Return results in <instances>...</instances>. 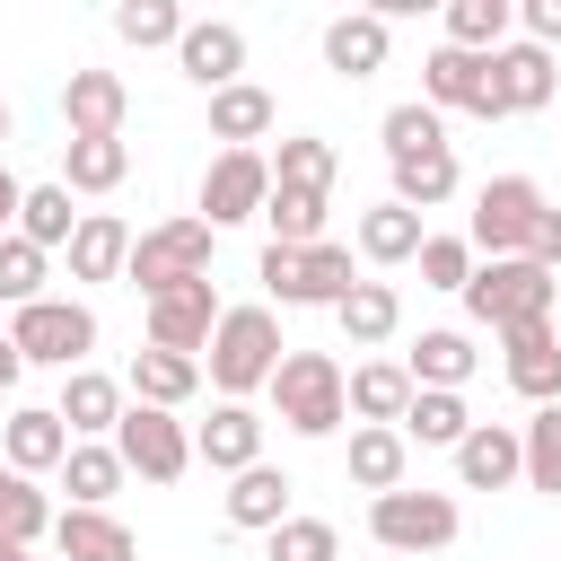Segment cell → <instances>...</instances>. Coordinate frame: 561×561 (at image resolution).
Here are the masks:
<instances>
[{"label": "cell", "instance_id": "cell-1", "mask_svg": "<svg viewBox=\"0 0 561 561\" xmlns=\"http://www.w3.org/2000/svg\"><path fill=\"white\" fill-rule=\"evenodd\" d=\"M210 359V386H219V403H245V394H263L272 386V368H280V316L263 307V298H245V307H219V324H210V342H202Z\"/></svg>", "mask_w": 561, "mask_h": 561}, {"label": "cell", "instance_id": "cell-2", "mask_svg": "<svg viewBox=\"0 0 561 561\" xmlns=\"http://www.w3.org/2000/svg\"><path fill=\"white\" fill-rule=\"evenodd\" d=\"M552 272L543 263H526V254H500V263H473V280L456 289L465 298V316L482 324V333H517V324H552Z\"/></svg>", "mask_w": 561, "mask_h": 561}, {"label": "cell", "instance_id": "cell-3", "mask_svg": "<svg viewBox=\"0 0 561 561\" xmlns=\"http://www.w3.org/2000/svg\"><path fill=\"white\" fill-rule=\"evenodd\" d=\"M272 412H280V430L289 438H333L342 421H351V403H342V359L333 351H280V368H272Z\"/></svg>", "mask_w": 561, "mask_h": 561}, {"label": "cell", "instance_id": "cell-4", "mask_svg": "<svg viewBox=\"0 0 561 561\" xmlns=\"http://www.w3.org/2000/svg\"><path fill=\"white\" fill-rule=\"evenodd\" d=\"M254 280H263V307L280 316V307H342L351 298V245H263V263H254Z\"/></svg>", "mask_w": 561, "mask_h": 561}, {"label": "cell", "instance_id": "cell-5", "mask_svg": "<svg viewBox=\"0 0 561 561\" xmlns=\"http://www.w3.org/2000/svg\"><path fill=\"white\" fill-rule=\"evenodd\" d=\"M123 280H131L140 298H167V289H184V280H210V228H202L193 210H175V219H158V228H131Z\"/></svg>", "mask_w": 561, "mask_h": 561}, {"label": "cell", "instance_id": "cell-6", "mask_svg": "<svg viewBox=\"0 0 561 561\" xmlns=\"http://www.w3.org/2000/svg\"><path fill=\"white\" fill-rule=\"evenodd\" d=\"M9 342H18V359L26 368H88V351H96V307L88 298H35V307H18V324H9Z\"/></svg>", "mask_w": 561, "mask_h": 561}, {"label": "cell", "instance_id": "cell-7", "mask_svg": "<svg viewBox=\"0 0 561 561\" xmlns=\"http://www.w3.org/2000/svg\"><path fill=\"white\" fill-rule=\"evenodd\" d=\"M456 526H465V508L447 500V491H377L368 500V535L386 543V552H447L456 543Z\"/></svg>", "mask_w": 561, "mask_h": 561}, {"label": "cell", "instance_id": "cell-8", "mask_svg": "<svg viewBox=\"0 0 561 561\" xmlns=\"http://www.w3.org/2000/svg\"><path fill=\"white\" fill-rule=\"evenodd\" d=\"M535 219H543V184H535V175H491V184L473 193V228H465V245H473L482 263L526 254Z\"/></svg>", "mask_w": 561, "mask_h": 561}, {"label": "cell", "instance_id": "cell-9", "mask_svg": "<svg viewBox=\"0 0 561 561\" xmlns=\"http://www.w3.org/2000/svg\"><path fill=\"white\" fill-rule=\"evenodd\" d=\"M114 456H123V473H140V482H184V473H193V430H184L175 412H158V403H123Z\"/></svg>", "mask_w": 561, "mask_h": 561}, {"label": "cell", "instance_id": "cell-10", "mask_svg": "<svg viewBox=\"0 0 561 561\" xmlns=\"http://www.w3.org/2000/svg\"><path fill=\"white\" fill-rule=\"evenodd\" d=\"M263 193H272V167H263V149H219L210 167H202V228L219 237V228H237V219H263Z\"/></svg>", "mask_w": 561, "mask_h": 561}, {"label": "cell", "instance_id": "cell-11", "mask_svg": "<svg viewBox=\"0 0 561 561\" xmlns=\"http://www.w3.org/2000/svg\"><path fill=\"white\" fill-rule=\"evenodd\" d=\"M421 105H430V114H473V123H500V105H491V61H482V53L438 44V53L421 61Z\"/></svg>", "mask_w": 561, "mask_h": 561}, {"label": "cell", "instance_id": "cell-12", "mask_svg": "<svg viewBox=\"0 0 561 561\" xmlns=\"http://www.w3.org/2000/svg\"><path fill=\"white\" fill-rule=\"evenodd\" d=\"M175 70L193 79V88H237L245 79V26H228V18H184V35H175Z\"/></svg>", "mask_w": 561, "mask_h": 561}, {"label": "cell", "instance_id": "cell-13", "mask_svg": "<svg viewBox=\"0 0 561 561\" xmlns=\"http://www.w3.org/2000/svg\"><path fill=\"white\" fill-rule=\"evenodd\" d=\"M552 88H561V61H552L543 44L508 35V44L491 53V105H500V114H543Z\"/></svg>", "mask_w": 561, "mask_h": 561}, {"label": "cell", "instance_id": "cell-14", "mask_svg": "<svg viewBox=\"0 0 561 561\" xmlns=\"http://www.w3.org/2000/svg\"><path fill=\"white\" fill-rule=\"evenodd\" d=\"M123 114H131L123 70H70L61 79V131L70 140H123Z\"/></svg>", "mask_w": 561, "mask_h": 561}, {"label": "cell", "instance_id": "cell-15", "mask_svg": "<svg viewBox=\"0 0 561 561\" xmlns=\"http://www.w3.org/2000/svg\"><path fill=\"white\" fill-rule=\"evenodd\" d=\"M140 307H149V351H184V359H202V342H210V324H219V289H210V280H184V289L140 298Z\"/></svg>", "mask_w": 561, "mask_h": 561}, {"label": "cell", "instance_id": "cell-16", "mask_svg": "<svg viewBox=\"0 0 561 561\" xmlns=\"http://www.w3.org/2000/svg\"><path fill=\"white\" fill-rule=\"evenodd\" d=\"M61 456H70V430H61V412L53 403H18L9 421H0V465L9 473H61Z\"/></svg>", "mask_w": 561, "mask_h": 561}, {"label": "cell", "instance_id": "cell-17", "mask_svg": "<svg viewBox=\"0 0 561 561\" xmlns=\"http://www.w3.org/2000/svg\"><path fill=\"white\" fill-rule=\"evenodd\" d=\"M386 53H394V26H386L377 9H342V18H324V70H333V79H377Z\"/></svg>", "mask_w": 561, "mask_h": 561}, {"label": "cell", "instance_id": "cell-18", "mask_svg": "<svg viewBox=\"0 0 561 561\" xmlns=\"http://www.w3.org/2000/svg\"><path fill=\"white\" fill-rule=\"evenodd\" d=\"M193 465H210V473L263 465V412L254 403H210V421L193 430Z\"/></svg>", "mask_w": 561, "mask_h": 561}, {"label": "cell", "instance_id": "cell-19", "mask_svg": "<svg viewBox=\"0 0 561 561\" xmlns=\"http://www.w3.org/2000/svg\"><path fill=\"white\" fill-rule=\"evenodd\" d=\"M456 482H465V491H508V482H526L517 430H508V421H473V430L456 438Z\"/></svg>", "mask_w": 561, "mask_h": 561}, {"label": "cell", "instance_id": "cell-20", "mask_svg": "<svg viewBox=\"0 0 561 561\" xmlns=\"http://www.w3.org/2000/svg\"><path fill=\"white\" fill-rule=\"evenodd\" d=\"M500 368H508V386L543 412V403H561V333L552 324H517V333H500Z\"/></svg>", "mask_w": 561, "mask_h": 561}, {"label": "cell", "instance_id": "cell-21", "mask_svg": "<svg viewBox=\"0 0 561 561\" xmlns=\"http://www.w3.org/2000/svg\"><path fill=\"white\" fill-rule=\"evenodd\" d=\"M342 403H351V430H394L403 403H412L403 359H359V368H342Z\"/></svg>", "mask_w": 561, "mask_h": 561}, {"label": "cell", "instance_id": "cell-22", "mask_svg": "<svg viewBox=\"0 0 561 561\" xmlns=\"http://www.w3.org/2000/svg\"><path fill=\"white\" fill-rule=\"evenodd\" d=\"M473 333H456V324H430L412 351H403V377L421 386V394H465V377H473Z\"/></svg>", "mask_w": 561, "mask_h": 561}, {"label": "cell", "instance_id": "cell-23", "mask_svg": "<svg viewBox=\"0 0 561 561\" xmlns=\"http://www.w3.org/2000/svg\"><path fill=\"white\" fill-rule=\"evenodd\" d=\"M123 394L131 403H158V412H184L193 394H202V359H184V351H131V368H123Z\"/></svg>", "mask_w": 561, "mask_h": 561}, {"label": "cell", "instance_id": "cell-24", "mask_svg": "<svg viewBox=\"0 0 561 561\" xmlns=\"http://www.w3.org/2000/svg\"><path fill=\"white\" fill-rule=\"evenodd\" d=\"M123 403H131V394H123V377H105V368H70L53 412H61V430H70V438H114Z\"/></svg>", "mask_w": 561, "mask_h": 561}, {"label": "cell", "instance_id": "cell-25", "mask_svg": "<svg viewBox=\"0 0 561 561\" xmlns=\"http://www.w3.org/2000/svg\"><path fill=\"white\" fill-rule=\"evenodd\" d=\"M53 552L61 561H140V543L114 508H53Z\"/></svg>", "mask_w": 561, "mask_h": 561}, {"label": "cell", "instance_id": "cell-26", "mask_svg": "<svg viewBox=\"0 0 561 561\" xmlns=\"http://www.w3.org/2000/svg\"><path fill=\"white\" fill-rule=\"evenodd\" d=\"M289 473L280 465H245V473H228V491H219V508H228V526H245V535H272L280 517H289Z\"/></svg>", "mask_w": 561, "mask_h": 561}, {"label": "cell", "instance_id": "cell-27", "mask_svg": "<svg viewBox=\"0 0 561 561\" xmlns=\"http://www.w3.org/2000/svg\"><path fill=\"white\" fill-rule=\"evenodd\" d=\"M70 280H123V263H131V228L114 219V210H79V228H70Z\"/></svg>", "mask_w": 561, "mask_h": 561}, {"label": "cell", "instance_id": "cell-28", "mask_svg": "<svg viewBox=\"0 0 561 561\" xmlns=\"http://www.w3.org/2000/svg\"><path fill=\"white\" fill-rule=\"evenodd\" d=\"M333 324H342L351 351H377V342L403 333V289H394V280H351V298L333 307Z\"/></svg>", "mask_w": 561, "mask_h": 561}, {"label": "cell", "instance_id": "cell-29", "mask_svg": "<svg viewBox=\"0 0 561 561\" xmlns=\"http://www.w3.org/2000/svg\"><path fill=\"white\" fill-rule=\"evenodd\" d=\"M421 210H403V202H377V210H359V228H351V245H359V263H377V272H394V263H412L421 254Z\"/></svg>", "mask_w": 561, "mask_h": 561}, {"label": "cell", "instance_id": "cell-30", "mask_svg": "<svg viewBox=\"0 0 561 561\" xmlns=\"http://www.w3.org/2000/svg\"><path fill=\"white\" fill-rule=\"evenodd\" d=\"M123 482H131V473H123L114 438H70V456H61V491H70V508H114Z\"/></svg>", "mask_w": 561, "mask_h": 561}, {"label": "cell", "instance_id": "cell-31", "mask_svg": "<svg viewBox=\"0 0 561 561\" xmlns=\"http://www.w3.org/2000/svg\"><path fill=\"white\" fill-rule=\"evenodd\" d=\"M272 123H280V105H272V88H254V79H237V88L210 96V140H219V149H254Z\"/></svg>", "mask_w": 561, "mask_h": 561}, {"label": "cell", "instance_id": "cell-32", "mask_svg": "<svg viewBox=\"0 0 561 561\" xmlns=\"http://www.w3.org/2000/svg\"><path fill=\"white\" fill-rule=\"evenodd\" d=\"M342 473L377 500V491H403V473H412V447H403V430H351V447H342Z\"/></svg>", "mask_w": 561, "mask_h": 561}, {"label": "cell", "instance_id": "cell-33", "mask_svg": "<svg viewBox=\"0 0 561 561\" xmlns=\"http://www.w3.org/2000/svg\"><path fill=\"white\" fill-rule=\"evenodd\" d=\"M272 184H289V193H333V175H342V149L324 140V131H289L272 158Z\"/></svg>", "mask_w": 561, "mask_h": 561}, {"label": "cell", "instance_id": "cell-34", "mask_svg": "<svg viewBox=\"0 0 561 561\" xmlns=\"http://www.w3.org/2000/svg\"><path fill=\"white\" fill-rule=\"evenodd\" d=\"M131 175V149L123 140H61V193H114Z\"/></svg>", "mask_w": 561, "mask_h": 561}, {"label": "cell", "instance_id": "cell-35", "mask_svg": "<svg viewBox=\"0 0 561 561\" xmlns=\"http://www.w3.org/2000/svg\"><path fill=\"white\" fill-rule=\"evenodd\" d=\"M456 184H465V175H456V149H421V158L394 167V193H386V202H403V210H447Z\"/></svg>", "mask_w": 561, "mask_h": 561}, {"label": "cell", "instance_id": "cell-36", "mask_svg": "<svg viewBox=\"0 0 561 561\" xmlns=\"http://www.w3.org/2000/svg\"><path fill=\"white\" fill-rule=\"evenodd\" d=\"M324 219H333V193H289V184L263 193V228H272V245H324Z\"/></svg>", "mask_w": 561, "mask_h": 561}, {"label": "cell", "instance_id": "cell-37", "mask_svg": "<svg viewBox=\"0 0 561 561\" xmlns=\"http://www.w3.org/2000/svg\"><path fill=\"white\" fill-rule=\"evenodd\" d=\"M394 430H403V447H447V456H456V438L473 430V412H465V394H421V386H412V403H403Z\"/></svg>", "mask_w": 561, "mask_h": 561}, {"label": "cell", "instance_id": "cell-38", "mask_svg": "<svg viewBox=\"0 0 561 561\" xmlns=\"http://www.w3.org/2000/svg\"><path fill=\"white\" fill-rule=\"evenodd\" d=\"M508 26H517L508 0H447V44H456V53H482V61H491V53L508 44Z\"/></svg>", "mask_w": 561, "mask_h": 561}, {"label": "cell", "instance_id": "cell-39", "mask_svg": "<svg viewBox=\"0 0 561 561\" xmlns=\"http://www.w3.org/2000/svg\"><path fill=\"white\" fill-rule=\"evenodd\" d=\"M377 140H386V167H403V158H421V149H447V123H438L421 96H403V105H386Z\"/></svg>", "mask_w": 561, "mask_h": 561}, {"label": "cell", "instance_id": "cell-40", "mask_svg": "<svg viewBox=\"0 0 561 561\" xmlns=\"http://www.w3.org/2000/svg\"><path fill=\"white\" fill-rule=\"evenodd\" d=\"M70 228H79L70 193H61V184H26V202H18V237H26V245H44V254H61V245H70Z\"/></svg>", "mask_w": 561, "mask_h": 561}, {"label": "cell", "instance_id": "cell-41", "mask_svg": "<svg viewBox=\"0 0 561 561\" xmlns=\"http://www.w3.org/2000/svg\"><path fill=\"white\" fill-rule=\"evenodd\" d=\"M35 535H53V500L0 465V543H35Z\"/></svg>", "mask_w": 561, "mask_h": 561}, {"label": "cell", "instance_id": "cell-42", "mask_svg": "<svg viewBox=\"0 0 561 561\" xmlns=\"http://www.w3.org/2000/svg\"><path fill=\"white\" fill-rule=\"evenodd\" d=\"M263 552H272V561H342V535H333V517H298V508H289V517L263 535Z\"/></svg>", "mask_w": 561, "mask_h": 561}, {"label": "cell", "instance_id": "cell-43", "mask_svg": "<svg viewBox=\"0 0 561 561\" xmlns=\"http://www.w3.org/2000/svg\"><path fill=\"white\" fill-rule=\"evenodd\" d=\"M517 447H526V491H552V500H561V403H543V412L517 430Z\"/></svg>", "mask_w": 561, "mask_h": 561}, {"label": "cell", "instance_id": "cell-44", "mask_svg": "<svg viewBox=\"0 0 561 561\" xmlns=\"http://www.w3.org/2000/svg\"><path fill=\"white\" fill-rule=\"evenodd\" d=\"M114 35H123L131 53H158V44L184 35V9H175V0H123V9H114Z\"/></svg>", "mask_w": 561, "mask_h": 561}, {"label": "cell", "instance_id": "cell-45", "mask_svg": "<svg viewBox=\"0 0 561 561\" xmlns=\"http://www.w3.org/2000/svg\"><path fill=\"white\" fill-rule=\"evenodd\" d=\"M44 280H53V254L26 245V237H0V298H9V307H35Z\"/></svg>", "mask_w": 561, "mask_h": 561}, {"label": "cell", "instance_id": "cell-46", "mask_svg": "<svg viewBox=\"0 0 561 561\" xmlns=\"http://www.w3.org/2000/svg\"><path fill=\"white\" fill-rule=\"evenodd\" d=\"M412 263H421V289H465L473 280V245L465 237H421Z\"/></svg>", "mask_w": 561, "mask_h": 561}, {"label": "cell", "instance_id": "cell-47", "mask_svg": "<svg viewBox=\"0 0 561 561\" xmlns=\"http://www.w3.org/2000/svg\"><path fill=\"white\" fill-rule=\"evenodd\" d=\"M517 26H526V44L561 53V0H526V9H517Z\"/></svg>", "mask_w": 561, "mask_h": 561}, {"label": "cell", "instance_id": "cell-48", "mask_svg": "<svg viewBox=\"0 0 561 561\" xmlns=\"http://www.w3.org/2000/svg\"><path fill=\"white\" fill-rule=\"evenodd\" d=\"M526 263H543L552 280H561V210L543 202V219H535V237H526Z\"/></svg>", "mask_w": 561, "mask_h": 561}, {"label": "cell", "instance_id": "cell-49", "mask_svg": "<svg viewBox=\"0 0 561 561\" xmlns=\"http://www.w3.org/2000/svg\"><path fill=\"white\" fill-rule=\"evenodd\" d=\"M18 202H26V184L0 167V237H18Z\"/></svg>", "mask_w": 561, "mask_h": 561}, {"label": "cell", "instance_id": "cell-50", "mask_svg": "<svg viewBox=\"0 0 561 561\" xmlns=\"http://www.w3.org/2000/svg\"><path fill=\"white\" fill-rule=\"evenodd\" d=\"M18 377H26V359H18V342L0 333V394H18Z\"/></svg>", "mask_w": 561, "mask_h": 561}, {"label": "cell", "instance_id": "cell-51", "mask_svg": "<svg viewBox=\"0 0 561 561\" xmlns=\"http://www.w3.org/2000/svg\"><path fill=\"white\" fill-rule=\"evenodd\" d=\"M0 561H35V543H0Z\"/></svg>", "mask_w": 561, "mask_h": 561}, {"label": "cell", "instance_id": "cell-52", "mask_svg": "<svg viewBox=\"0 0 561 561\" xmlns=\"http://www.w3.org/2000/svg\"><path fill=\"white\" fill-rule=\"evenodd\" d=\"M0 140H9V96H0Z\"/></svg>", "mask_w": 561, "mask_h": 561}]
</instances>
